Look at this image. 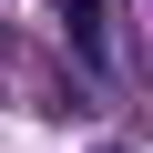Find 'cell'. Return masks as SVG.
Returning <instances> with one entry per match:
<instances>
[{
  "label": "cell",
  "mask_w": 153,
  "mask_h": 153,
  "mask_svg": "<svg viewBox=\"0 0 153 153\" xmlns=\"http://www.w3.org/2000/svg\"><path fill=\"white\" fill-rule=\"evenodd\" d=\"M51 10H61V41L82 61H112V10H102V0H51Z\"/></svg>",
  "instance_id": "cell-1"
},
{
  "label": "cell",
  "mask_w": 153,
  "mask_h": 153,
  "mask_svg": "<svg viewBox=\"0 0 153 153\" xmlns=\"http://www.w3.org/2000/svg\"><path fill=\"white\" fill-rule=\"evenodd\" d=\"M102 153H123V143H102Z\"/></svg>",
  "instance_id": "cell-2"
}]
</instances>
